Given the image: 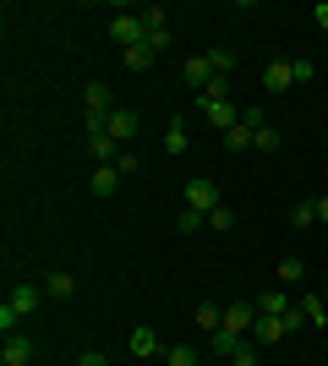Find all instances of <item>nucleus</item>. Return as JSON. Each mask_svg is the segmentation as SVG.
<instances>
[{
  "mask_svg": "<svg viewBox=\"0 0 328 366\" xmlns=\"http://www.w3.org/2000/svg\"><path fill=\"white\" fill-rule=\"evenodd\" d=\"M39 306H44V290H39V285H11V295L0 301V328H6V334H16V322L33 317Z\"/></svg>",
  "mask_w": 328,
  "mask_h": 366,
  "instance_id": "nucleus-1",
  "label": "nucleus"
},
{
  "mask_svg": "<svg viewBox=\"0 0 328 366\" xmlns=\"http://www.w3.org/2000/svg\"><path fill=\"white\" fill-rule=\"evenodd\" d=\"M187 208H192V214H214V208H219V186L208 181V175L187 181Z\"/></svg>",
  "mask_w": 328,
  "mask_h": 366,
  "instance_id": "nucleus-2",
  "label": "nucleus"
},
{
  "mask_svg": "<svg viewBox=\"0 0 328 366\" xmlns=\"http://www.w3.org/2000/svg\"><path fill=\"white\" fill-rule=\"evenodd\" d=\"M33 355H39V345H33L28 334H6V345H0V366H33Z\"/></svg>",
  "mask_w": 328,
  "mask_h": 366,
  "instance_id": "nucleus-3",
  "label": "nucleus"
},
{
  "mask_svg": "<svg viewBox=\"0 0 328 366\" xmlns=\"http://www.w3.org/2000/svg\"><path fill=\"white\" fill-rule=\"evenodd\" d=\"M109 33H115V44H121V49L148 44V22H142V16H115V22H109Z\"/></svg>",
  "mask_w": 328,
  "mask_h": 366,
  "instance_id": "nucleus-4",
  "label": "nucleus"
},
{
  "mask_svg": "<svg viewBox=\"0 0 328 366\" xmlns=\"http://www.w3.org/2000/svg\"><path fill=\"white\" fill-rule=\"evenodd\" d=\"M104 132H109V137H115V142H121V148H126V142L137 137V115H131V109H109Z\"/></svg>",
  "mask_w": 328,
  "mask_h": 366,
  "instance_id": "nucleus-5",
  "label": "nucleus"
},
{
  "mask_svg": "<svg viewBox=\"0 0 328 366\" xmlns=\"http://www.w3.org/2000/svg\"><path fill=\"white\" fill-rule=\"evenodd\" d=\"M284 334H290L284 317H257V322H252V345H257V350H263V345H279Z\"/></svg>",
  "mask_w": 328,
  "mask_h": 366,
  "instance_id": "nucleus-6",
  "label": "nucleus"
},
{
  "mask_svg": "<svg viewBox=\"0 0 328 366\" xmlns=\"http://www.w3.org/2000/svg\"><path fill=\"white\" fill-rule=\"evenodd\" d=\"M126 345H131V355H137V361H148V355H164V345H159V334L148 328V322H142V328H131V339H126Z\"/></svg>",
  "mask_w": 328,
  "mask_h": 366,
  "instance_id": "nucleus-7",
  "label": "nucleus"
},
{
  "mask_svg": "<svg viewBox=\"0 0 328 366\" xmlns=\"http://www.w3.org/2000/svg\"><path fill=\"white\" fill-rule=\"evenodd\" d=\"M252 306H257V317H284V312H290L296 301H290V295H284L279 285H274V290H263V295H257Z\"/></svg>",
  "mask_w": 328,
  "mask_h": 366,
  "instance_id": "nucleus-8",
  "label": "nucleus"
},
{
  "mask_svg": "<svg viewBox=\"0 0 328 366\" xmlns=\"http://www.w3.org/2000/svg\"><path fill=\"white\" fill-rule=\"evenodd\" d=\"M203 115H208V126H214V132H230V126H241V109H235L230 99H219V104H203Z\"/></svg>",
  "mask_w": 328,
  "mask_h": 366,
  "instance_id": "nucleus-9",
  "label": "nucleus"
},
{
  "mask_svg": "<svg viewBox=\"0 0 328 366\" xmlns=\"http://www.w3.org/2000/svg\"><path fill=\"white\" fill-rule=\"evenodd\" d=\"M263 88H268V93L296 88V71H290V61H268V66H263Z\"/></svg>",
  "mask_w": 328,
  "mask_h": 366,
  "instance_id": "nucleus-10",
  "label": "nucleus"
},
{
  "mask_svg": "<svg viewBox=\"0 0 328 366\" xmlns=\"http://www.w3.org/2000/svg\"><path fill=\"white\" fill-rule=\"evenodd\" d=\"M252 322H257V306L252 301H235L230 312H224V328H230V334H252Z\"/></svg>",
  "mask_w": 328,
  "mask_h": 366,
  "instance_id": "nucleus-11",
  "label": "nucleus"
},
{
  "mask_svg": "<svg viewBox=\"0 0 328 366\" xmlns=\"http://www.w3.org/2000/svg\"><path fill=\"white\" fill-rule=\"evenodd\" d=\"M88 148H94L99 164H115V159H121V142L109 137V132H88Z\"/></svg>",
  "mask_w": 328,
  "mask_h": 366,
  "instance_id": "nucleus-12",
  "label": "nucleus"
},
{
  "mask_svg": "<svg viewBox=\"0 0 328 366\" xmlns=\"http://www.w3.org/2000/svg\"><path fill=\"white\" fill-rule=\"evenodd\" d=\"M121 181H126V175H121L115 164H99V169H94V192H99V197H115V192H121Z\"/></svg>",
  "mask_w": 328,
  "mask_h": 366,
  "instance_id": "nucleus-13",
  "label": "nucleus"
},
{
  "mask_svg": "<svg viewBox=\"0 0 328 366\" xmlns=\"http://www.w3.org/2000/svg\"><path fill=\"white\" fill-rule=\"evenodd\" d=\"M301 279H307V262L301 257H284L279 268H274V285H279V290H290V285H301Z\"/></svg>",
  "mask_w": 328,
  "mask_h": 366,
  "instance_id": "nucleus-14",
  "label": "nucleus"
},
{
  "mask_svg": "<svg viewBox=\"0 0 328 366\" xmlns=\"http://www.w3.org/2000/svg\"><path fill=\"white\" fill-rule=\"evenodd\" d=\"M192 322H197L203 334H219V328H224V312H219L214 301H203V306H197V312H192Z\"/></svg>",
  "mask_w": 328,
  "mask_h": 366,
  "instance_id": "nucleus-15",
  "label": "nucleus"
},
{
  "mask_svg": "<svg viewBox=\"0 0 328 366\" xmlns=\"http://www.w3.org/2000/svg\"><path fill=\"white\" fill-rule=\"evenodd\" d=\"M208 76H214L208 55H192V61H187V88H197V93H203V88H208Z\"/></svg>",
  "mask_w": 328,
  "mask_h": 366,
  "instance_id": "nucleus-16",
  "label": "nucleus"
},
{
  "mask_svg": "<svg viewBox=\"0 0 328 366\" xmlns=\"http://www.w3.org/2000/svg\"><path fill=\"white\" fill-rule=\"evenodd\" d=\"M44 295H55V301H71V295H77V279H71V274H49V279H44Z\"/></svg>",
  "mask_w": 328,
  "mask_h": 366,
  "instance_id": "nucleus-17",
  "label": "nucleus"
},
{
  "mask_svg": "<svg viewBox=\"0 0 328 366\" xmlns=\"http://www.w3.org/2000/svg\"><path fill=\"white\" fill-rule=\"evenodd\" d=\"M121 66H126V71H148V66H154V49H148V44L121 49Z\"/></svg>",
  "mask_w": 328,
  "mask_h": 366,
  "instance_id": "nucleus-18",
  "label": "nucleus"
},
{
  "mask_svg": "<svg viewBox=\"0 0 328 366\" xmlns=\"http://www.w3.org/2000/svg\"><path fill=\"white\" fill-rule=\"evenodd\" d=\"M164 153H187V121H181V115L164 126Z\"/></svg>",
  "mask_w": 328,
  "mask_h": 366,
  "instance_id": "nucleus-19",
  "label": "nucleus"
},
{
  "mask_svg": "<svg viewBox=\"0 0 328 366\" xmlns=\"http://www.w3.org/2000/svg\"><path fill=\"white\" fill-rule=\"evenodd\" d=\"M252 137H257V132L241 121V126H230V132H224V148H230V153H247V148H252Z\"/></svg>",
  "mask_w": 328,
  "mask_h": 366,
  "instance_id": "nucleus-20",
  "label": "nucleus"
},
{
  "mask_svg": "<svg viewBox=\"0 0 328 366\" xmlns=\"http://www.w3.org/2000/svg\"><path fill=\"white\" fill-rule=\"evenodd\" d=\"M301 312H307V322H312V328H328V301L307 295V301H301Z\"/></svg>",
  "mask_w": 328,
  "mask_h": 366,
  "instance_id": "nucleus-21",
  "label": "nucleus"
},
{
  "mask_svg": "<svg viewBox=\"0 0 328 366\" xmlns=\"http://www.w3.org/2000/svg\"><path fill=\"white\" fill-rule=\"evenodd\" d=\"M203 104H219V99H230V76H208V88L197 93Z\"/></svg>",
  "mask_w": 328,
  "mask_h": 366,
  "instance_id": "nucleus-22",
  "label": "nucleus"
},
{
  "mask_svg": "<svg viewBox=\"0 0 328 366\" xmlns=\"http://www.w3.org/2000/svg\"><path fill=\"white\" fill-rule=\"evenodd\" d=\"M241 345H247V339H241V334H230V328H219V334H214V350L224 355V361H230V355L241 350Z\"/></svg>",
  "mask_w": 328,
  "mask_h": 366,
  "instance_id": "nucleus-23",
  "label": "nucleus"
},
{
  "mask_svg": "<svg viewBox=\"0 0 328 366\" xmlns=\"http://www.w3.org/2000/svg\"><path fill=\"white\" fill-rule=\"evenodd\" d=\"M203 55H208V66H214V76H230L235 71V55H230V49H203Z\"/></svg>",
  "mask_w": 328,
  "mask_h": 366,
  "instance_id": "nucleus-24",
  "label": "nucleus"
},
{
  "mask_svg": "<svg viewBox=\"0 0 328 366\" xmlns=\"http://www.w3.org/2000/svg\"><path fill=\"white\" fill-rule=\"evenodd\" d=\"M290 224H296V229H312L317 224V202H296V208H290Z\"/></svg>",
  "mask_w": 328,
  "mask_h": 366,
  "instance_id": "nucleus-25",
  "label": "nucleus"
},
{
  "mask_svg": "<svg viewBox=\"0 0 328 366\" xmlns=\"http://www.w3.org/2000/svg\"><path fill=\"white\" fill-rule=\"evenodd\" d=\"M164 366H197V350H192V345H170V350H164Z\"/></svg>",
  "mask_w": 328,
  "mask_h": 366,
  "instance_id": "nucleus-26",
  "label": "nucleus"
},
{
  "mask_svg": "<svg viewBox=\"0 0 328 366\" xmlns=\"http://www.w3.org/2000/svg\"><path fill=\"white\" fill-rule=\"evenodd\" d=\"M252 148H257V153H274V148H279V132H274V126H257Z\"/></svg>",
  "mask_w": 328,
  "mask_h": 366,
  "instance_id": "nucleus-27",
  "label": "nucleus"
},
{
  "mask_svg": "<svg viewBox=\"0 0 328 366\" xmlns=\"http://www.w3.org/2000/svg\"><path fill=\"white\" fill-rule=\"evenodd\" d=\"M208 229H235V214H230V208H224V202H219L214 214H208Z\"/></svg>",
  "mask_w": 328,
  "mask_h": 366,
  "instance_id": "nucleus-28",
  "label": "nucleus"
},
{
  "mask_svg": "<svg viewBox=\"0 0 328 366\" xmlns=\"http://www.w3.org/2000/svg\"><path fill=\"white\" fill-rule=\"evenodd\" d=\"M197 229H208V214H192L187 208V214H181V235H197Z\"/></svg>",
  "mask_w": 328,
  "mask_h": 366,
  "instance_id": "nucleus-29",
  "label": "nucleus"
},
{
  "mask_svg": "<svg viewBox=\"0 0 328 366\" xmlns=\"http://www.w3.org/2000/svg\"><path fill=\"white\" fill-rule=\"evenodd\" d=\"M142 22H148V33H154V28H170V11H164V6H148Z\"/></svg>",
  "mask_w": 328,
  "mask_h": 366,
  "instance_id": "nucleus-30",
  "label": "nucleus"
},
{
  "mask_svg": "<svg viewBox=\"0 0 328 366\" xmlns=\"http://www.w3.org/2000/svg\"><path fill=\"white\" fill-rule=\"evenodd\" d=\"M115 169H121V175H137V169H142V159H137V153H131V148H121V159H115Z\"/></svg>",
  "mask_w": 328,
  "mask_h": 366,
  "instance_id": "nucleus-31",
  "label": "nucleus"
},
{
  "mask_svg": "<svg viewBox=\"0 0 328 366\" xmlns=\"http://www.w3.org/2000/svg\"><path fill=\"white\" fill-rule=\"evenodd\" d=\"M230 366H257V345H241V350L230 355Z\"/></svg>",
  "mask_w": 328,
  "mask_h": 366,
  "instance_id": "nucleus-32",
  "label": "nucleus"
},
{
  "mask_svg": "<svg viewBox=\"0 0 328 366\" xmlns=\"http://www.w3.org/2000/svg\"><path fill=\"white\" fill-rule=\"evenodd\" d=\"M148 49H154V55H159V49H170V28H154V33H148Z\"/></svg>",
  "mask_w": 328,
  "mask_h": 366,
  "instance_id": "nucleus-33",
  "label": "nucleus"
},
{
  "mask_svg": "<svg viewBox=\"0 0 328 366\" xmlns=\"http://www.w3.org/2000/svg\"><path fill=\"white\" fill-rule=\"evenodd\" d=\"M290 71H296V82H312L317 66H312V61H290Z\"/></svg>",
  "mask_w": 328,
  "mask_h": 366,
  "instance_id": "nucleus-34",
  "label": "nucleus"
},
{
  "mask_svg": "<svg viewBox=\"0 0 328 366\" xmlns=\"http://www.w3.org/2000/svg\"><path fill=\"white\" fill-rule=\"evenodd\" d=\"M284 328H290V334H296V328H307V312H301V306H290V312H284Z\"/></svg>",
  "mask_w": 328,
  "mask_h": 366,
  "instance_id": "nucleus-35",
  "label": "nucleus"
},
{
  "mask_svg": "<svg viewBox=\"0 0 328 366\" xmlns=\"http://www.w3.org/2000/svg\"><path fill=\"white\" fill-rule=\"evenodd\" d=\"M77 366H109V361H104V355H94V350H88V355H77Z\"/></svg>",
  "mask_w": 328,
  "mask_h": 366,
  "instance_id": "nucleus-36",
  "label": "nucleus"
},
{
  "mask_svg": "<svg viewBox=\"0 0 328 366\" xmlns=\"http://www.w3.org/2000/svg\"><path fill=\"white\" fill-rule=\"evenodd\" d=\"M317 224H328V192L317 197Z\"/></svg>",
  "mask_w": 328,
  "mask_h": 366,
  "instance_id": "nucleus-37",
  "label": "nucleus"
},
{
  "mask_svg": "<svg viewBox=\"0 0 328 366\" xmlns=\"http://www.w3.org/2000/svg\"><path fill=\"white\" fill-rule=\"evenodd\" d=\"M312 16H317V28H323V33H328V6H317V11H312Z\"/></svg>",
  "mask_w": 328,
  "mask_h": 366,
  "instance_id": "nucleus-38",
  "label": "nucleus"
}]
</instances>
